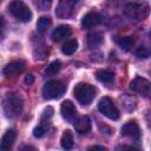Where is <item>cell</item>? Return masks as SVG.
<instances>
[{
	"label": "cell",
	"instance_id": "1",
	"mask_svg": "<svg viewBox=\"0 0 151 151\" xmlns=\"http://www.w3.org/2000/svg\"><path fill=\"white\" fill-rule=\"evenodd\" d=\"M150 13V6L147 2L143 0H137L133 2H130L124 8V14L134 21H143L147 18Z\"/></svg>",
	"mask_w": 151,
	"mask_h": 151
},
{
	"label": "cell",
	"instance_id": "2",
	"mask_svg": "<svg viewBox=\"0 0 151 151\" xmlns=\"http://www.w3.org/2000/svg\"><path fill=\"white\" fill-rule=\"evenodd\" d=\"M96 88L86 83H79L76 85L74 90H73V94L76 97V99L81 104V105H90L92 103V100L96 97Z\"/></svg>",
	"mask_w": 151,
	"mask_h": 151
},
{
	"label": "cell",
	"instance_id": "3",
	"mask_svg": "<svg viewBox=\"0 0 151 151\" xmlns=\"http://www.w3.org/2000/svg\"><path fill=\"white\" fill-rule=\"evenodd\" d=\"M22 111V100L14 93H8L4 101V112L7 118H14Z\"/></svg>",
	"mask_w": 151,
	"mask_h": 151
},
{
	"label": "cell",
	"instance_id": "4",
	"mask_svg": "<svg viewBox=\"0 0 151 151\" xmlns=\"http://www.w3.org/2000/svg\"><path fill=\"white\" fill-rule=\"evenodd\" d=\"M8 9H9V13L15 19H18L19 21L28 22L32 19V12H31V9L28 8V6L25 2H22L20 0H13L9 4Z\"/></svg>",
	"mask_w": 151,
	"mask_h": 151
},
{
	"label": "cell",
	"instance_id": "5",
	"mask_svg": "<svg viewBox=\"0 0 151 151\" xmlns=\"http://www.w3.org/2000/svg\"><path fill=\"white\" fill-rule=\"evenodd\" d=\"M66 91V86L60 80H50L45 84L42 88V94L45 99H57L60 98Z\"/></svg>",
	"mask_w": 151,
	"mask_h": 151
},
{
	"label": "cell",
	"instance_id": "6",
	"mask_svg": "<svg viewBox=\"0 0 151 151\" xmlns=\"http://www.w3.org/2000/svg\"><path fill=\"white\" fill-rule=\"evenodd\" d=\"M98 109L105 117L112 120H117L120 116L118 107L114 105L113 100L110 97H103L98 103Z\"/></svg>",
	"mask_w": 151,
	"mask_h": 151
},
{
	"label": "cell",
	"instance_id": "7",
	"mask_svg": "<svg viewBox=\"0 0 151 151\" xmlns=\"http://www.w3.org/2000/svg\"><path fill=\"white\" fill-rule=\"evenodd\" d=\"M78 2L79 0H59L57 9H55V15L61 19L71 17Z\"/></svg>",
	"mask_w": 151,
	"mask_h": 151
},
{
	"label": "cell",
	"instance_id": "8",
	"mask_svg": "<svg viewBox=\"0 0 151 151\" xmlns=\"http://www.w3.org/2000/svg\"><path fill=\"white\" fill-rule=\"evenodd\" d=\"M130 88L137 93H140L145 97L151 96V83L142 77H136L130 83Z\"/></svg>",
	"mask_w": 151,
	"mask_h": 151
},
{
	"label": "cell",
	"instance_id": "9",
	"mask_svg": "<svg viewBox=\"0 0 151 151\" xmlns=\"http://www.w3.org/2000/svg\"><path fill=\"white\" fill-rule=\"evenodd\" d=\"M120 132H122V136L127 137L132 140H139L140 139V129L134 120H130V122L125 123L122 126Z\"/></svg>",
	"mask_w": 151,
	"mask_h": 151
},
{
	"label": "cell",
	"instance_id": "10",
	"mask_svg": "<svg viewBox=\"0 0 151 151\" xmlns=\"http://www.w3.org/2000/svg\"><path fill=\"white\" fill-rule=\"evenodd\" d=\"M60 112H61L63 118L70 123H73L77 118V109L71 100L63 101V104L60 106Z\"/></svg>",
	"mask_w": 151,
	"mask_h": 151
},
{
	"label": "cell",
	"instance_id": "11",
	"mask_svg": "<svg viewBox=\"0 0 151 151\" xmlns=\"http://www.w3.org/2000/svg\"><path fill=\"white\" fill-rule=\"evenodd\" d=\"M101 22V15L98 12H88L81 19L83 28H92Z\"/></svg>",
	"mask_w": 151,
	"mask_h": 151
},
{
	"label": "cell",
	"instance_id": "12",
	"mask_svg": "<svg viewBox=\"0 0 151 151\" xmlns=\"http://www.w3.org/2000/svg\"><path fill=\"white\" fill-rule=\"evenodd\" d=\"M24 67H25V64H24L22 60H14V61H11L9 64H7L4 67L2 73L6 77H14V76L19 74L20 72H22Z\"/></svg>",
	"mask_w": 151,
	"mask_h": 151
},
{
	"label": "cell",
	"instance_id": "13",
	"mask_svg": "<svg viewBox=\"0 0 151 151\" xmlns=\"http://www.w3.org/2000/svg\"><path fill=\"white\" fill-rule=\"evenodd\" d=\"M74 129L80 134H86L91 131V119L87 116H83L74 120Z\"/></svg>",
	"mask_w": 151,
	"mask_h": 151
},
{
	"label": "cell",
	"instance_id": "14",
	"mask_svg": "<svg viewBox=\"0 0 151 151\" xmlns=\"http://www.w3.org/2000/svg\"><path fill=\"white\" fill-rule=\"evenodd\" d=\"M71 33H72V29H71V27H70L68 25H60V26H58V27L53 31V33H52V39L58 42V41L64 40V39L67 38V37H70Z\"/></svg>",
	"mask_w": 151,
	"mask_h": 151
},
{
	"label": "cell",
	"instance_id": "15",
	"mask_svg": "<svg viewBox=\"0 0 151 151\" xmlns=\"http://www.w3.org/2000/svg\"><path fill=\"white\" fill-rule=\"evenodd\" d=\"M15 137H17L15 130H13V129L7 130L5 132V134L2 136V138H1V150H4V151L9 150L12 147V145L14 144Z\"/></svg>",
	"mask_w": 151,
	"mask_h": 151
},
{
	"label": "cell",
	"instance_id": "16",
	"mask_svg": "<svg viewBox=\"0 0 151 151\" xmlns=\"http://www.w3.org/2000/svg\"><path fill=\"white\" fill-rule=\"evenodd\" d=\"M96 78L101 81V83H105V84H110L113 81L114 79V73L112 71H109V70H99L97 71L96 73Z\"/></svg>",
	"mask_w": 151,
	"mask_h": 151
},
{
	"label": "cell",
	"instance_id": "17",
	"mask_svg": "<svg viewBox=\"0 0 151 151\" xmlns=\"http://www.w3.org/2000/svg\"><path fill=\"white\" fill-rule=\"evenodd\" d=\"M60 143H61V147L64 150H71L73 147V134L70 130L64 131L61 139H60Z\"/></svg>",
	"mask_w": 151,
	"mask_h": 151
},
{
	"label": "cell",
	"instance_id": "18",
	"mask_svg": "<svg viewBox=\"0 0 151 151\" xmlns=\"http://www.w3.org/2000/svg\"><path fill=\"white\" fill-rule=\"evenodd\" d=\"M77 48H78V41H77L76 39H71V40H67V41L63 45L61 51H63L64 54L71 55V54H73V53L77 51Z\"/></svg>",
	"mask_w": 151,
	"mask_h": 151
},
{
	"label": "cell",
	"instance_id": "19",
	"mask_svg": "<svg viewBox=\"0 0 151 151\" xmlns=\"http://www.w3.org/2000/svg\"><path fill=\"white\" fill-rule=\"evenodd\" d=\"M103 41V35L99 32H93L87 35V45L90 47H97Z\"/></svg>",
	"mask_w": 151,
	"mask_h": 151
},
{
	"label": "cell",
	"instance_id": "20",
	"mask_svg": "<svg viewBox=\"0 0 151 151\" xmlns=\"http://www.w3.org/2000/svg\"><path fill=\"white\" fill-rule=\"evenodd\" d=\"M116 41L120 46V48L124 51H129L133 46V39L131 37H122V38L116 39Z\"/></svg>",
	"mask_w": 151,
	"mask_h": 151
},
{
	"label": "cell",
	"instance_id": "21",
	"mask_svg": "<svg viewBox=\"0 0 151 151\" xmlns=\"http://www.w3.org/2000/svg\"><path fill=\"white\" fill-rule=\"evenodd\" d=\"M51 26V19L48 17H41L39 18L38 22H37V28L40 33H44L48 29V27Z\"/></svg>",
	"mask_w": 151,
	"mask_h": 151
},
{
	"label": "cell",
	"instance_id": "22",
	"mask_svg": "<svg viewBox=\"0 0 151 151\" xmlns=\"http://www.w3.org/2000/svg\"><path fill=\"white\" fill-rule=\"evenodd\" d=\"M60 67H61V63H60L59 60H54V61H52V63L48 65V67L46 68V74H47V76H54V74H57V73L59 72Z\"/></svg>",
	"mask_w": 151,
	"mask_h": 151
},
{
	"label": "cell",
	"instance_id": "23",
	"mask_svg": "<svg viewBox=\"0 0 151 151\" xmlns=\"http://www.w3.org/2000/svg\"><path fill=\"white\" fill-rule=\"evenodd\" d=\"M136 55H137L138 58L145 59V58H147V57L150 55V51H149L147 48H145V47H139V48L136 51Z\"/></svg>",
	"mask_w": 151,
	"mask_h": 151
},
{
	"label": "cell",
	"instance_id": "24",
	"mask_svg": "<svg viewBox=\"0 0 151 151\" xmlns=\"http://www.w3.org/2000/svg\"><path fill=\"white\" fill-rule=\"evenodd\" d=\"M51 4H52V0H38V7L42 11L50 8Z\"/></svg>",
	"mask_w": 151,
	"mask_h": 151
},
{
	"label": "cell",
	"instance_id": "25",
	"mask_svg": "<svg viewBox=\"0 0 151 151\" xmlns=\"http://www.w3.org/2000/svg\"><path fill=\"white\" fill-rule=\"evenodd\" d=\"M44 133H45V131H44V129H42L41 126H37V127H34V130H33V136H34L35 138H41V137L44 136Z\"/></svg>",
	"mask_w": 151,
	"mask_h": 151
},
{
	"label": "cell",
	"instance_id": "26",
	"mask_svg": "<svg viewBox=\"0 0 151 151\" xmlns=\"http://www.w3.org/2000/svg\"><path fill=\"white\" fill-rule=\"evenodd\" d=\"M25 81H26V84L31 85V84H33V81H34V77H33L32 74H27V76H26Z\"/></svg>",
	"mask_w": 151,
	"mask_h": 151
},
{
	"label": "cell",
	"instance_id": "27",
	"mask_svg": "<svg viewBox=\"0 0 151 151\" xmlns=\"http://www.w3.org/2000/svg\"><path fill=\"white\" fill-rule=\"evenodd\" d=\"M88 150H105V147L104 146H99V145H93V146H90L88 147Z\"/></svg>",
	"mask_w": 151,
	"mask_h": 151
},
{
	"label": "cell",
	"instance_id": "28",
	"mask_svg": "<svg viewBox=\"0 0 151 151\" xmlns=\"http://www.w3.org/2000/svg\"><path fill=\"white\" fill-rule=\"evenodd\" d=\"M150 37H151V32H150Z\"/></svg>",
	"mask_w": 151,
	"mask_h": 151
}]
</instances>
